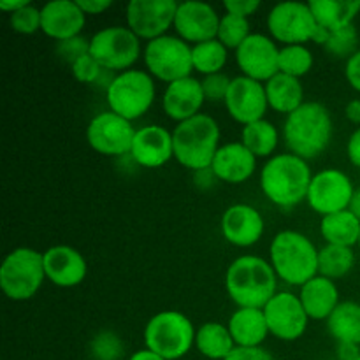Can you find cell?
Returning a JSON list of instances; mask_svg holds the SVG:
<instances>
[{
  "mask_svg": "<svg viewBox=\"0 0 360 360\" xmlns=\"http://www.w3.org/2000/svg\"><path fill=\"white\" fill-rule=\"evenodd\" d=\"M313 172L308 160L292 153L273 155L260 171V188L274 206H299L308 199Z\"/></svg>",
  "mask_w": 360,
  "mask_h": 360,
  "instance_id": "1",
  "label": "cell"
},
{
  "mask_svg": "<svg viewBox=\"0 0 360 360\" xmlns=\"http://www.w3.org/2000/svg\"><path fill=\"white\" fill-rule=\"evenodd\" d=\"M278 276L271 262L257 255L238 257L225 273V290L238 308H259L278 294Z\"/></svg>",
  "mask_w": 360,
  "mask_h": 360,
  "instance_id": "2",
  "label": "cell"
},
{
  "mask_svg": "<svg viewBox=\"0 0 360 360\" xmlns=\"http://www.w3.org/2000/svg\"><path fill=\"white\" fill-rule=\"evenodd\" d=\"M283 139L292 155L311 160L322 155L333 139V116L320 102H304L287 116Z\"/></svg>",
  "mask_w": 360,
  "mask_h": 360,
  "instance_id": "3",
  "label": "cell"
},
{
  "mask_svg": "<svg viewBox=\"0 0 360 360\" xmlns=\"http://www.w3.org/2000/svg\"><path fill=\"white\" fill-rule=\"evenodd\" d=\"M274 273L292 287H302L319 276V250L309 238L297 231H281L269 246Z\"/></svg>",
  "mask_w": 360,
  "mask_h": 360,
  "instance_id": "4",
  "label": "cell"
},
{
  "mask_svg": "<svg viewBox=\"0 0 360 360\" xmlns=\"http://www.w3.org/2000/svg\"><path fill=\"white\" fill-rule=\"evenodd\" d=\"M174 158L190 171L210 169L220 150V125L210 115L193 116L172 130Z\"/></svg>",
  "mask_w": 360,
  "mask_h": 360,
  "instance_id": "5",
  "label": "cell"
},
{
  "mask_svg": "<svg viewBox=\"0 0 360 360\" xmlns=\"http://www.w3.org/2000/svg\"><path fill=\"white\" fill-rule=\"evenodd\" d=\"M195 327L183 313L167 309L151 316L144 327V345L165 360L183 359L195 345Z\"/></svg>",
  "mask_w": 360,
  "mask_h": 360,
  "instance_id": "6",
  "label": "cell"
},
{
  "mask_svg": "<svg viewBox=\"0 0 360 360\" xmlns=\"http://www.w3.org/2000/svg\"><path fill=\"white\" fill-rule=\"evenodd\" d=\"M155 81L146 70L130 69L116 74L105 90L109 111L134 122L146 115L155 102Z\"/></svg>",
  "mask_w": 360,
  "mask_h": 360,
  "instance_id": "7",
  "label": "cell"
},
{
  "mask_svg": "<svg viewBox=\"0 0 360 360\" xmlns=\"http://www.w3.org/2000/svg\"><path fill=\"white\" fill-rule=\"evenodd\" d=\"M46 280L44 255L34 248H16L0 266V288L11 301H28Z\"/></svg>",
  "mask_w": 360,
  "mask_h": 360,
  "instance_id": "8",
  "label": "cell"
},
{
  "mask_svg": "<svg viewBox=\"0 0 360 360\" xmlns=\"http://www.w3.org/2000/svg\"><path fill=\"white\" fill-rule=\"evenodd\" d=\"M144 65L157 79L171 84L190 77L193 70L192 48L178 35H162L144 48Z\"/></svg>",
  "mask_w": 360,
  "mask_h": 360,
  "instance_id": "9",
  "label": "cell"
},
{
  "mask_svg": "<svg viewBox=\"0 0 360 360\" xmlns=\"http://www.w3.org/2000/svg\"><path fill=\"white\" fill-rule=\"evenodd\" d=\"M90 55L109 72L132 69L141 56V39L129 27H108L90 39Z\"/></svg>",
  "mask_w": 360,
  "mask_h": 360,
  "instance_id": "10",
  "label": "cell"
},
{
  "mask_svg": "<svg viewBox=\"0 0 360 360\" xmlns=\"http://www.w3.org/2000/svg\"><path fill=\"white\" fill-rule=\"evenodd\" d=\"M267 28L274 41L283 42V46H292L313 41L319 25L309 9V4L281 2L267 14Z\"/></svg>",
  "mask_w": 360,
  "mask_h": 360,
  "instance_id": "11",
  "label": "cell"
},
{
  "mask_svg": "<svg viewBox=\"0 0 360 360\" xmlns=\"http://www.w3.org/2000/svg\"><path fill=\"white\" fill-rule=\"evenodd\" d=\"M137 130L132 122L122 118L116 112H98L86 127V139L91 150L105 157H123L130 155L134 137Z\"/></svg>",
  "mask_w": 360,
  "mask_h": 360,
  "instance_id": "12",
  "label": "cell"
},
{
  "mask_svg": "<svg viewBox=\"0 0 360 360\" xmlns=\"http://www.w3.org/2000/svg\"><path fill=\"white\" fill-rule=\"evenodd\" d=\"M354 183L340 169H323L313 174L308 204L320 217L348 210L354 197Z\"/></svg>",
  "mask_w": 360,
  "mask_h": 360,
  "instance_id": "13",
  "label": "cell"
},
{
  "mask_svg": "<svg viewBox=\"0 0 360 360\" xmlns=\"http://www.w3.org/2000/svg\"><path fill=\"white\" fill-rule=\"evenodd\" d=\"M178 6L174 0H132L127 6V27L148 42L167 35L174 27Z\"/></svg>",
  "mask_w": 360,
  "mask_h": 360,
  "instance_id": "14",
  "label": "cell"
},
{
  "mask_svg": "<svg viewBox=\"0 0 360 360\" xmlns=\"http://www.w3.org/2000/svg\"><path fill=\"white\" fill-rule=\"evenodd\" d=\"M269 334L281 341H295L304 336L309 316L302 308L299 295L292 292H278L264 306Z\"/></svg>",
  "mask_w": 360,
  "mask_h": 360,
  "instance_id": "15",
  "label": "cell"
},
{
  "mask_svg": "<svg viewBox=\"0 0 360 360\" xmlns=\"http://www.w3.org/2000/svg\"><path fill=\"white\" fill-rule=\"evenodd\" d=\"M236 62L243 76L267 83L280 72V48L274 39L264 34H252L236 49Z\"/></svg>",
  "mask_w": 360,
  "mask_h": 360,
  "instance_id": "16",
  "label": "cell"
},
{
  "mask_svg": "<svg viewBox=\"0 0 360 360\" xmlns=\"http://www.w3.org/2000/svg\"><path fill=\"white\" fill-rule=\"evenodd\" d=\"M225 108L232 120L243 127L264 120V115L269 109L266 84L246 76L234 77L225 97Z\"/></svg>",
  "mask_w": 360,
  "mask_h": 360,
  "instance_id": "17",
  "label": "cell"
},
{
  "mask_svg": "<svg viewBox=\"0 0 360 360\" xmlns=\"http://www.w3.org/2000/svg\"><path fill=\"white\" fill-rule=\"evenodd\" d=\"M220 20L217 9L206 2L188 0L178 6L174 18V30L179 39L185 42H200L213 41L218 35Z\"/></svg>",
  "mask_w": 360,
  "mask_h": 360,
  "instance_id": "18",
  "label": "cell"
},
{
  "mask_svg": "<svg viewBox=\"0 0 360 360\" xmlns=\"http://www.w3.org/2000/svg\"><path fill=\"white\" fill-rule=\"evenodd\" d=\"M221 234L225 241L238 248H250L262 239L264 217L250 204H234L221 214Z\"/></svg>",
  "mask_w": 360,
  "mask_h": 360,
  "instance_id": "19",
  "label": "cell"
},
{
  "mask_svg": "<svg viewBox=\"0 0 360 360\" xmlns=\"http://www.w3.org/2000/svg\"><path fill=\"white\" fill-rule=\"evenodd\" d=\"M130 157L137 165L146 169H158L174 158L172 132L162 125H146L134 137Z\"/></svg>",
  "mask_w": 360,
  "mask_h": 360,
  "instance_id": "20",
  "label": "cell"
},
{
  "mask_svg": "<svg viewBox=\"0 0 360 360\" xmlns=\"http://www.w3.org/2000/svg\"><path fill=\"white\" fill-rule=\"evenodd\" d=\"M46 280L62 288L77 287L88 274V264L84 257L72 246H51L44 253Z\"/></svg>",
  "mask_w": 360,
  "mask_h": 360,
  "instance_id": "21",
  "label": "cell"
},
{
  "mask_svg": "<svg viewBox=\"0 0 360 360\" xmlns=\"http://www.w3.org/2000/svg\"><path fill=\"white\" fill-rule=\"evenodd\" d=\"M204 102L206 97H204L202 83L190 76L167 84L162 97V109L169 120L181 123L200 115Z\"/></svg>",
  "mask_w": 360,
  "mask_h": 360,
  "instance_id": "22",
  "label": "cell"
},
{
  "mask_svg": "<svg viewBox=\"0 0 360 360\" xmlns=\"http://www.w3.org/2000/svg\"><path fill=\"white\" fill-rule=\"evenodd\" d=\"M41 30L56 42L74 39L81 34L86 23V14L77 2L70 0H53L41 9Z\"/></svg>",
  "mask_w": 360,
  "mask_h": 360,
  "instance_id": "23",
  "label": "cell"
},
{
  "mask_svg": "<svg viewBox=\"0 0 360 360\" xmlns=\"http://www.w3.org/2000/svg\"><path fill=\"white\" fill-rule=\"evenodd\" d=\"M257 169V158L243 143H227L220 146L211 164L218 181L239 185L248 181Z\"/></svg>",
  "mask_w": 360,
  "mask_h": 360,
  "instance_id": "24",
  "label": "cell"
},
{
  "mask_svg": "<svg viewBox=\"0 0 360 360\" xmlns=\"http://www.w3.org/2000/svg\"><path fill=\"white\" fill-rule=\"evenodd\" d=\"M302 308L308 313L309 320H326L340 306V290L333 280L323 276H315L308 283L302 285L299 292Z\"/></svg>",
  "mask_w": 360,
  "mask_h": 360,
  "instance_id": "25",
  "label": "cell"
},
{
  "mask_svg": "<svg viewBox=\"0 0 360 360\" xmlns=\"http://www.w3.org/2000/svg\"><path fill=\"white\" fill-rule=\"evenodd\" d=\"M236 347L255 348L262 347L269 336L264 309L259 308H238L232 313L227 323Z\"/></svg>",
  "mask_w": 360,
  "mask_h": 360,
  "instance_id": "26",
  "label": "cell"
},
{
  "mask_svg": "<svg viewBox=\"0 0 360 360\" xmlns=\"http://www.w3.org/2000/svg\"><path fill=\"white\" fill-rule=\"evenodd\" d=\"M266 84V94L269 108L281 115H292L304 104V88L301 79L287 76L283 72H278L271 77Z\"/></svg>",
  "mask_w": 360,
  "mask_h": 360,
  "instance_id": "27",
  "label": "cell"
},
{
  "mask_svg": "<svg viewBox=\"0 0 360 360\" xmlns=\"http://www.w3.org/2000/svg\"><path fill=\"white\" fill-rule=\"evenodd\" d=\"M308 4L316 25L327 32L350 27L360 13V0H311Z\"/></svg>",
  "mask_w": 360,
  "mask_h": 360,
  "instance_id": "28",
  "label": "cell"
},
{
  "mask_svg": "<svg viewBox=\"0 0 360 360\" xmlns=\"http://www.w3.org/2000/svg\"><path fill=\"white\" fill-rule=\"evenodd\" d=\"M320 234L327 245L354 248L360 239V220L350 210L327 214L320 221Z\"/></svg>",
  "mask_w": 360,
  "mask_h": 360,
  "instance_id": "29",
  "label": "cell"
},
{
  "mask_svg": "<svg viewBox=\"0 0 360 360\" xmlns=\"http://www.w3.org/2000/svg\"><path fill=\"white\" fill-rule=\"evenodd\" d=\"M195 347L206 359L225 360L234 352L236 343L227 326L220 322H206L197 329Z\"/></svg>",
  "mask_w": 360,
  "mask_h": 360,
  "instance_id": "30",
  "label": "cell"
},
{
  "mask_svg": "<svg viewBox=\"0 0 360 360\" xmlns=\"http://www.w3.org/2000/svg\"><path fill=\"white\" fill-rule=\"evenodd\" d=\"M327 330L336 343H352L360 347V304L354 301L340 302L327 319Z\"/></svg>",
  "mask_w": 360,
  "mask_h": 360,
  "instance_id": "31",
  "label": "cell"
},
{
  "mask_svg": "<svg viewBox=\"0 0 360 360\" xmlns=\"http://www.w3.org/2000/svg\"><path fill=\"white\" fill-rule=\"evenodd\" d=\"M241 143L255 155V158H271L280 143V132L267 120H259L243 127Z\"/></svg>",
  "mask_w": 360,
  "mask_h": 360,
  "instance_id": "32",
  "label": "cell"
},
{
  "mask_svg": "<svg viewBox=\"0 0 360 360\" xmlns=\"http://www.w3.org/2000/svg\"><path fill=\"white\" fill-rule=\"evenodd\" d=\"M355 266L354 248L336 245H326L319 250V274L329 280H340L347 276Z\"/></svg>",
  "mask_w": 360,
  "mask_h": 360,
  "instance_id": "33",
  "label": "cell"
},
{
  "mask_svg": "<svg viewBox=\"0 0 360 360\" xmlns=\"http://www.w3.org/2000/svg\"><path fill=\"white\" fill-rule=\"evenodd\" d=\"M229 60V49L218 39L200 42L192 48L193 70L202 74L204 77L211 74L221 72Z\"/></svg>",
  "mask_w": 360,
  "mask_h": 360,
  "instance_id": "34",
  "label": "cell"
},
{
  "mask_svg": "<svg viewBox=\"0 0 360 360\" xmlns=\"http://www.w3.org/2000/svg\"><path fill=\"white\" fill-rule=\"evenodd\" d=\"M313 53L311 49L306 48V44H292L280 48V72L287 76L297 77L302 76L313 69Z\"/></svg>",
  "mask_w": 360,
  "mask_h": 360,
  "instance_id": "35",
  "label": "cell"
},
{
  "mask_svg": "<svg viewBox=\"0 0 360 360\" xmlns=\"http://www.w3.org/2000/svg\"><path fill=\"white\" fill-rule=\"evenodd\" d=\"M250 35H252V32H250V21L246 18H239L229 13L221 16L217 39L225 48L238 49Z\"/></svg>",
  "mask_w": 360,
  "mask_h": 360,
  "instance_id": "36",
  "label": "cell"
},
{
  "mask_svg": "<svg viewBox=\"0 0 360 360\" xmlns=\"http://www.w3.org/2000/svg\"><path fill=\"white\" fill-rule=\"evenodd\" d=\"M326 51L336 58L350 60L359 51V34L355 25L345 27L341 30L329 32L327 42L323 44Z\"/></svg>",
  "mask_w": 360,
  "mask_h": 360,
  "instance_id": "37",
  "label": "cell"
},
{
  "mask_svg": "<svg viewBox=\"0 0 360 360\" xmlns=\"http://www.w3.org/2000/svg\"><path fill=\"white\" fill-rule=\"evenodd\" d=\"M90 350L95 360H120L123 354V343L118 334L102 330L94 338Z\"/></svg>",
  "mask_w": 360,
  "mask_h": 360,
  "instance_id": "38",
  "label": "cell"
},
{
  "mask_svg": "<svg viewBox=\"0 0 360 360\" xmlns=\"http://www.w3.org/2000/svg\"><path fill=\"white\" fill-rule=\"evenodd\" d=\"M41 9H37V7L32 6V4H28L23 9L16 11V13H13L9 16V25L16 34H35V32L41 30Z\"/></svg>",
  "mask_w": 360,
  "mask_h": 360,
  "instance_id": "39",
  "label": "cell"
},
{
  "mask_svg": "<svg viewBox=\"0 0 360 360\" xmlns=\"http://www.w3.org/2000/svg\"><path fill=\"white\" fill-rule=\"evenodd\" d=\"M70 70H72V76L76 77L79 83H84V84L101 83L102 76L109 72V70L102 69L101 63H98L97 60L90 55V53L84 56H81L79 60H76V62L70 65Z\"/></svg>",
  "mask_w": 360,
  "mask_h": 360,
  "instance_id": "40",
  "label": "cell"
},
{
  "mask_svg": "<svg viewBox=\"0 0 360 360\" xmlns=\"http://www.w3.org/2000/svg\"><path fill=\"white\" fill-rule=\"evenodd\" d=\"M200 83H202V91L206 101L225 102V97H227L232 79L229 76H225L224 72H218L206 76Z\"/></svg>",
  "mask_w": 360,
  "mask_h": 360,
  "instance_id": "41",
  "label": "cell"
},
{
  "mask_svg": "<svg viewBox=\"0 0 360 360\" xmlns=\"http://www.w3.org/2000/svg\"><path fill=\"white\" fill-rule=\"evenodd\" d=\"M56 53H58V56L63 60V62L72 65L76 60H79L81 56L90 53V39H84L81 37V35H77V37L74 39H67V41L56 42Z\"/></svg>",
  "mask_w": 360,
  "mask_h": 360,
  "instance_id": "42",
  "label": "cell"
},
{
  "mask_svg": "<svg viewBox=\"0 0 360 360\" xmlns=\"http://www.w3.org/2000/svg\"><path fill=\"white\" fill-rule=\"evenodd\" d=\"M260 6L262 4L259 0H227V2H224L225 13L234 14V16L239 18H246V20L252 14H255L260 9Z\"/></svg>",
  "mask_w": 360,
  "mask_h": 360,
  "instance_id": "43",
  "label": "cell"
},
{
  "mask_svg": "<svg viewBox=\"0 0 360 360\" xmlns=\"http://www.w3.org/2000/svg\"><path fill=\"white\" fill-rule=\"evenodd\" d=\"M225 360H274L271 352L266 348L255 347V348H245V347H236L234 352L229 355Z\"/></svg>",
  "mask_w": 360,
  "mask_h": 360,
  "instance_id": "44",
  "label": "cell"
},
{
  "mask_svg": "<svg viewBox=\"0 0 360 360\" xmlns=\"http://www.w3.org/2000/svg\"><path fill=\"white\" fill-rule=\"evenodd\" d=\"M345 76H347L348 84L360 94V49L350 60H347Z\"/></svg>",
  "mask_w": 360,
  "mask_h": 360,
  "instance_id": "45",
  "label": "cell"
},
{
  "mask_svg": "<svg viewBox=\"0 0 360 360\" xmlns=\"http://www.w3.org/2000/svg\"><path fill=\"white\" fill-rule=\"evenodd\" d=\"M77 6L81 7V11H83L86 16L88 14L95 16V14L105 13V11L112 6V2L111 0H77Z\"/></svg>",
  "mask_w": 360,
  "mask_h": 360,
  "instance_id": "46",
  "label": "cell"
},
{
  "mask_svg": "<svg viewBox=\"0 0 360 360\" xmlns=\"http://www.w3.org/2000/svg\"><path fill=\"white\" fill-rule=\"evenodd\" d=\"M347 155H348V160H350L355 167L360 169V127L357 130L352 132L350 139H348Z\"/></svg>",
  "mask_w": 360,
  "mask_h": 360,
  "instance_id": "47",
  "label": "cell"
},
{
  "mask_svg": "<svg viewBox=\"0 0 360 360\" xmlns=\"http://www.w3.org/2000/svg\"><path fill=\"white\" fill-rule=\"evenodd\" d=\"M336 354L340 360H357L360 357V348L359 345L338 343Z\"/></svg>",
  "mask_w": 360,
  "mask_h": 360,
  "instance_id": "48",
  "label": "cell"
},
{
  "mask_svg": "<svg viewBox=\"0 0 360 360\" xmlns=\"http://www.w3.org/2000/svg\"><path fill=\"white\" fill-rule=\"evenodd\" d=\"M345 115L352 123L360 125V98H354V101L348 102L347 108H345Z\"/></svg>",
  "mask_w": 360,
  "mask_h": 360,
  "instance_id": "49",
  "label": "cell"
},
{
  "mask_svg": "<svg viewBox=\"0 0 360 360\" xmlns=\"http://www.w3.org/2000/svg\"><path fill=\"white\" fill-rule=\"evenodd\" d=\"M28 4H30L28 0H0V11H4V13H7L11 16L13 13L28 6Z\"/></svg>",
  "mask_w": 360,
  "mask_h": 360,
  "instance_id": "50",
  "label": "cell"
},
{
  "mask_svg": "<svg viewBox=\"0 0 360 360\" xmlns=\"http://www.w3.org/2000/svg\"><path fill=\"white\" fill-rule=\"evenodd\" d=\"M129 360H165V359H162L160 355H157L155 352L144 348V350H139V352H136V354L130 355Z\"/></svg>",
  "mask_w": 360,
  "mask_h": 360,
  "instance_id": "51",
  "label": "cell"
},
{
  "mask_svg": "<svg viewBox=\"0 0 360 360\" xmlns=\"http://www.w3.org/2000/svg\"><path fill=\"white\" fill-rule=\"evenodd\" d=\"M348 210H350L352 213H354L360 220V188H357L354 192V197H352V202L350 206H348Z\"/></svg>",
  "mask_w": 360,
  "mask_h": 360,
  "instance_id": "52",
  "label": "cell"
},
{
  "mask_svg": "<svg viewBox=\"0 0 360 360\" xmlns=\"http://www.w3.org/2000/svg\"><path fill=\"white\" fill-rule=\"evenodd\" d=\"M359 248H360V239H359Z\"/></svg>",
  "mask_w": 360,
  "mask_h": 360,
  "instance_id": "53",
  "label": "cell"
},
{
  "mask_svg": "<svg viewBox=\"0 0 360 360\" xmlns=\"http://www.w3.org/2000/svg\"><path fill=\"white\" fill-rule=\"evenodd\" d=\"M357 360H360V357H359V359H357Z\"/></svg>",
  "mask_w": 360,
  "mask_h": 360,
  "instance_id": "54",
  "label": "cell"
}]
</instances>
